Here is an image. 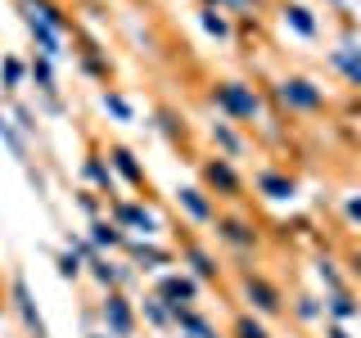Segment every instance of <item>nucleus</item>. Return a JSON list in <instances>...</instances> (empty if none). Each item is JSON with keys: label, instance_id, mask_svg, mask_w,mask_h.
<instances>
[{"label": "nucleus", "instance_id": "nucleus-1", "mask_svg": "<svg viewBox=\"0 0 361 338\" xmlns=\"http://www.w3.org/2000/svg\"><path fill=\"white\" fill-rule=\"evenodd\" d=\"M217 104L231 113V118H240V122H248V118H257V95L253 90H244L240 82H226V86H217Z\"/></svg>", "mask_w": 361, "mask_h": 338}, {"label": "nucleus", "instance_id": "nucleus-2", "mask_svg": "<svg viewBox=\"0 0 361 338\" xmlns=\"http://www.w3.org/2000/svg\"><path fill=\"white\" fill-rule=\"evenodd\" d=\"M280 99H285L289 108H321V90H316L312 82H302V77L280 82Z\"/></svg>", "mask_w": 361, "mask_h": 338}, {"label": "nucleus", "instance_id": "nucleus-3", "mask_svg": "<svg viewBox=\"0 0 361 338\" xmlns=\"http://www.w3.org/2000/svg\"><path fill=\"white\" fill-rule=\"evenodd\" d=\"M244 293L253 298V307H257V311H280V293L271 289L262 275H248V280H244Z\"/></svg>", "mask_w": 361, "mask_h": 338}, {"label": "nucleus", "instance_id": "nucleus-4", "mask_svg": "<svg viewBox=\"0 0 361 338\" xmlns=\"http://www.w3.org/2000/svg\"><path fill=\"white\" fill-rule=\"evenodd\" d=\"M163 293L167 302H172V311H180L185 302H195V280H185V275H172V280H163Z\"/></svg>", "mask_w": 361, "mask_h": 338}, {"label": "nucleus", "instance_id": "nucleus-5", "mask_svg": "<svg viewBox=\"0 0 361 338\" xmlns=\"http://www.w3.org/2000/svg\"><path fill=\"white\" fill-rule=\"evenodd\" d=\"M203 176H208L212 185L221 189V194H240V176L231 172V163H226V158H217V163H208V167H203Z\"/></svg>", "mask_w": 361, "mask_h": 338}, {"label": "nucleus", "instance_id": "nucleus-6", "mask_svg": "<svg viewBox=\"0 0 361 338\" xmlns=\"http://www.w3.org/2000/svg\"><path fill=\"white\" fill-rule=\"evenodd\" d=\"M104 320L113 325V334H131V307H127V298L109 293V302H104Z\"/></svg>", "mask_w": 361, "mask_h": 338}, {"label": "nucleus", "instance_id": "nucleus-7", "mask_svg": "<svg viewBox=\"0 0 361 338\" xmlns=\"http://www.w3.org/2000/svg\"><path fill=\"white\" fill-rule=\"evenodd\" d=\"M217 230H221V239L235 244V248H253V239H257V234L248 230L244 221H217Z\"/></svg>", "mask_w": 361, "mask_h": 338}, {"label": "nucleus", "instance_id": "nucleus-8", "mask_svg": "<svg viewBox=\"0 0 361 338\" xmlns=\"http://www.w3.org/2000/svg\"><path fill=\"white\" fill-rule=\"evenodd\" d=\"M14 298H18V311H23V320H27V330L45 338V325H41V315L32 311V298H27V284H14Z\"/></svg>", "mask_w": 361, "mask_h": 338}, {"label": "nucleus", "instance_id": "nucleus-9", "mask_svg": "<svg viewBox=\"0 0 361 338\" xmlns=\"http://www.w3.org/2000/svg\"><path fill=\"white\" fill-rule=\"evenodd\" d=\"M180 203L190 208V217H199V221H212L217 212H212V203L203 199V189H180Z\"/></svg>", "mask_w": 361, "mask_h": 338}, {"label": "nucleus", "instance_id": "nucleus-10", "mask_svg": "<svg viewBox=\"0 0 361 338\" xmlns=\"http://www.w3.org/2000/svg\"><path fill=\"white\" fill-rule=\"evenodd\" d=\"M118 221H127V225H135V230H145V234L154 230V217L145 208H135V203H122V208H118Z\"/></svg>", "mask_w": 361, "mask_h": 338}, {"label": "nucleus", "instance_id": "nucleus-11", "mask_svg": "<svg viewBox=\"0 0 361 338\" xmlns=\"http://www.w3.org/2000/svg\"><path fill=\"white\" fill-rule=\"evenodd\" d=\"M113 163H118V172L131 180V185H145V172L140 167H135V158L127 154V149H113Z\"/></svg>", "mask_w": 361, "mask_h": 338}, {"label": "nucleus", "instance_id": "nucleus-12", "mask_svg": "<svg viewBox=\"0 0 361 338\" xmlns=\"http://www.w3.org/2000/svg\"><path fill=\"white\" fill-rule=\"evenodd\" d=\"M257 185H262V189H267L271 199H289V194H293V180H285V176H276V172H267L262 180H257Z\"/></svg>", "mask_w": 361, "mask_h": 338}, {"label": "nucleus", "instance_id": "nucleus-13", "mask_svg": "<svg viewBox=\"0 0 361 338\" xmlns=\"http://www.w3.org/2000/svg\"><path fill=\"white\" fill-rule=\"evenodd\" d=\"M32 37H37V41L45 45V54H54V50H59V37H54V32L45 27V23H37V18H32Z\"/></svg>", "mask_w": 361, "mask_h": 338}, {"label": "nucleus", "instance_id": "nucleus-14", "mask_svg": "<svg viewBox=\"0 0 361 338\" xmlns=\"http://www.w3.org/2000/svg\"><path fill=\"white\" fill-rule=\"evenodd\" d=\"M190 262H195V270H199L203 280H208V275H217V266H212V257L203 253V248H190Z\"/></svg>", "mask_w": 361, "mask_h": 338}, {"label": "nucleus", "instance_id": "nucleus-15", "mask_svg": "<svg viewBox=\"0 0 361 338\" xmlns=\"http://www.w3.org/2000/svg\"><path fill=\"white\" fill-rule=\"evenodd\" d=\"M289 23H293V27H298V32H302V37H312V32H316V23L307 18V9H298V5H293V9H289Z\"/></svg>", "mask_w": 361, "mask_h": 338}, {"label": "nucleus", "instance_id": "nucleus-16", "mask_svg": "<svg viewBox=\"0 0 361 338\" xmlns=\"http://www.w3.org/2000/svg\"><path fill=\"white\" fill-rule=\"evenodd\" d=\"M90 230H95V244H99V248H104V244H118V230H113L109 221H95Z\"/></svg>", "mask_w": 361, "mask_h": 338}, {"label": "nucleus", "instance_id": "nucleus-17", "mask_svg": "<svg viewBox=\"0 0 361 338\" xmlns=\"http://www.w3.org/2000/svg\"><path fill=\"white\" fill-rule=\"evenodd\" d=\"M334 63H338V68H343V73H348V77H353V82L361 86V59H348V54H334Z\"/></svg>", "mask_w": 361, "mask_h": 338}, {"label": "nucleus", "instance_id": "nucleus-18", "mask_svg": "<svg viewBox=\"0 0 361 338\" xmlns=\"http://www.w3.org/2000/svg\"><path fill=\"white\" fill-rule=\"evenodd\" d=\"M77 270H82V262H77L73 253H63V257H59V275H63V280H73Z\"/></svg>", "mask_w": 361, "mask_h": 338}, {"label": "nucleus", "instance_id": "nucleus-19", "mask_svg": "<svg viewBox=\"0 0 361 338\" xmlns=\"http://www.w3.org/2000/svg\"><path fill=\"white\" fill-rule=\"evenodd\" d=\"M104 108H113V113H118V118H131L127 99H118V95H104Z\"/></svg>", "mask_w": 361, "mask_h": 338}, {"label": "nucleus", "instance_id": "nucleus-20", "mask_svg": "<svg viewBox=\"0 0 361 338\" xmlns=\"http://www.w3.org/2000/svg\"><path fill=\"white\" fill-rule=\"evenodd\" d=\"M330 307H334V315H353L357 307H353V302H348L343 298V293H334V298H330Z\"/></svg>", "mask_w": 361, "mask_h": 338}, {"label": "nucleus", "instance_id": "nucleus-21", "mask_svg": "<svg viewBox=\"0 0 361 338\" xmlns=\"http://www.w3.org/2000/svg\"><path fill=\"white\" fill-rule=\"evenodd\" d=\"M203 27H208V32H217V37H226V18H217V14H212V9H208V14H203Z\"/></svg>", "mask_w": 361, "mask_h": 338}, {"label": "nucleus", "instance_id": "nucleus-22", "mask_svg": "<svg viewBox=\"0 0 361 338\" xmlns=\"http://www.w3.org/2000/svg\"><path fill=\"white\" fill-rule=\"evenodd\" d=\"M240 338H267V330L253 325V320H240Z\"/></svg>", "mask_w": 361, "mask_h": 338}, {"label": "nucleus", "instance_id": "nucleus-23", "mask_svg": "<svg viewBox=\"0 0 361 338\" xmlns=\"http://www.w3.org/2000/svg\"><path fill=\"white\" fill-rule=\"evenodd\" d=\"M32 73H37L41 90H54V77H50V68H45V63H37V68H32Z\"/></svg>", "mask_w": 361, "mask_h": 338}, {"label": "nucleus", "instance_id": "nucleus-24", "mask_svg": "<svg viewBox=\"0 0 361 338\" xmlns=\"http://www.w3.org/2000/svg\"><path fill=\"white\" fill-rule=\"evenodd\" d=\"M5 82H9V86H18V82H23V68H18L14 59H5Z\"/></svg>", "mask_w": 361, "mask_h": 338}, {"label": "nucleus", "instance_id": "nucleus-25", "mask_svg": "<svg viewBox=\"0 0 361 338\" xmlns=\"http://www.w3.org/2000/svg\"><path fill=\"white\" fill-rule=\"evenodd\" d=\"M86 172H90V176H95V180H99V185H109V172H104V163H95V158H90V163H86Z\"/></svg>", "mask_w": 361, "mask_h": 338}, {"label": "nucleus", "instance_id": "nucleus-26", "mask_svg": "<svg viewBox=\"0 0 361 338\" xmlns=\"http://www.w3.org/2000/svg\"><path fill=\"white\" fill-rule=\"evenodd\" d=\"M217 140H221V144H226V149H231V154H235V149H240V140H235V135H231V131H226V127H217Z\"/></svg>", "mask_w": 361, "mask_h": 338}, {"label": "nucleus", "instance_id": "nucleus-27", "mask_svg": "<svg viewBox=\"0 0 361 338\" xmlns=\"http://www.w3.org/2000/svg\"><path fill=\"white\" fill-rule=\"evenodd\" d=\"M348 217H353V221H361V203H357V199L348 203Z\"/></svg>", "mask_w": 361, "mask_h": 338}, {"label": "nucleus", "instance_id": "nucleus-28", "mask_svg": "<svg viewBox=\"0 0 361 338\" xmlns=\"http://www.w3.org/2000/svg\"><path fill=\"white\" fill-rule=\"evenodd\" d=\"M330 338H348V334H343V330H330Z\"/></svg>", "mask_w": 361, "mask_h": 338}, {"label": "nucleus", "instance_id": "nucleus-29", "mask_svg": "<svg viewBox=\"0 0 361 338\" xmlns=\"http://www.w3.org/2000/svg\"><path fill=\"white\" fill-rule=\"evenodd\" d=\"M244 5H253V0H244Z\"/></svg>", "mask_w": 361, "mask_h": 338}]
</instances>
